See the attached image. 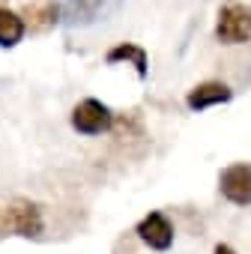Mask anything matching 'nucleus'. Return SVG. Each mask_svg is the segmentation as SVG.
<instances>
[{"instance_id":"f257e3e1","label":"nucleus","mask_w":251,"mask_h":254,"mask_svg":"<svg viewBox=\"0 0 251 254\" xmlns=\"http://www.w3.org/2000/svg\"><path fill=\"white\" fill-rule=\"evenodd\" d=\"M215 39L224 45L251 42V6L245 3H224L215 18Z\"/></svg>"},{"instance_id":"f03ea898","label":"nucleus","mask_w":251,"mask_h":254,"mask_svg":"<svg viewBox=\"0 0 251 254\" xmlns=\"http://www.w3.org/2000/svg\"><path fill=\"white\" fill-rule=\"evenodd\" d=\"M0 224L3 230L15 233V236H39L42 227H45V218H42V209L30 200H12L9 206H3V215H0Z\"/></svg>"},{"instance_id":"7ed1b4c3","label":"nucleus","mask_w":251,"mask_h":254,"mask_svg":"<svg viewBox=\"0 0 251 254\" xmlns=\"http://www.w3.org/2000/svg\"><path fill=\"white\" fill-rule=\"evenodd\" d=\"M114 126V114L99 99H84L72 108V129L78 135H102Z\"/></svg>"},{"instance_id":"20e7f679","label":"nucleus","mask_w":251,"mask_h":254,"mask_svg":"<svg viewBox=\"0 0 251 254\" xmlns=\"http://www.w3.org/2000/svg\"><path fill=\"white\" fill-rule=\"evenodd\" d=\"M218 191L236 206H251V165L236 162V165L224 168L218 177Z\"/></svg>"},{"instance_id":"39448f33","label":"nucleus","mask_w":251,"mask_h":254,"mask_svg":"<svg viewBox=\"0 0 251 254\" xmlns=\"http://www.w3.org/2000/svg\"><path fill=\"white\" fill-rule=\"evenodd\" d=\"M135 233H138V239H141L144 245H150L153 251H168V248L174 245V224L168 221L165 212H150V215H144V218L138 221Z\"/></svg>"},{"instance_id":"423d86ee","label":"nucleus","mask_w":251,"mask_h":254,"mask_svg":"<svg viewBox=\"0 0 251 254\" xmlns=\"http://www.w3.org/2000/svg\"><path fill=\"white\" fill-rule=\"evenodd\" d=\"M230 99H233V90L224 81H203V84H194L188 90L186 105H188V111H206L215 105H227Z\"/></svg>"},{"instance_id":"0eeeda50","label":"nucleus","mask_w":251,"mask_h":254,"mask_svg":"<svg viewBox=\"0 0 251 254\" xmlns=\"http://www.w3.org/2000/svg\"><path fill=\"white\" fill-rule=\"evenodd\" d=\"M105 60H108V63H123V60H126V63H132L141 81L150 75V69H147V66H150L147 51H144L141 45H132V42H120V45H114V48L105 54Z\"/></svg>"},{"instance_id":"6e6552de","label":"nucleus","mask_w":251,"mask_h":254,"mask_svg":"<svg viewBox=\"0 0 251 254\" xmlns=\"http://www.w3.org/2000/svg\"><path fill=\"white\" fill-rule=\"evenodd\" d=\"M24 39V18L6 6H0V45L12 48Z\"/></svg>"},{"instance_id":"1a4fd4ad","label":"nucleus","mask_w":251,"mask_h":254,"mask_svg":"<svg viewBox=\"0 0 251 254\" xmlns=\"http://www.w3.org/2000/svg\"><path fill=\"white\" fill-rule=\"evenodd\" d=\"M24 12H27V21L33 27H51L57 21V15H60V9L54 3H36V6H27Z\"/></svg>"},{"instance_id":"9d476101","label":"nucleus","mask_w":251,"mask_h":254,"mask_svg":"<svg viewBox=\"0 0 251 254\" xmlns=\"http://www.w3.org/2000/svg\"><path fill=\"white\" fill-rule=\"evenodd\" d=\"M212 254H236V251H233V248H230L227 242H218V245L212 248Z\"/></svg>"}]
</instances>
